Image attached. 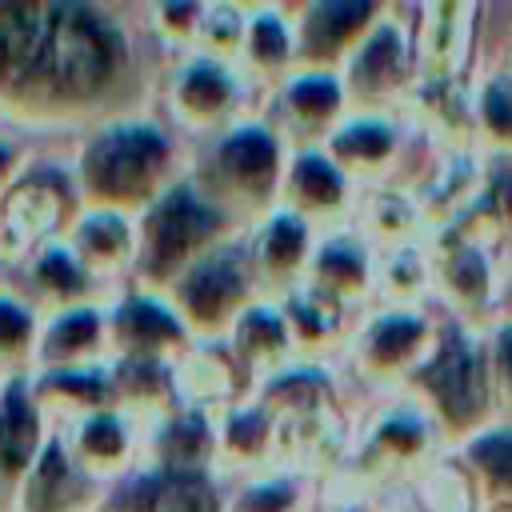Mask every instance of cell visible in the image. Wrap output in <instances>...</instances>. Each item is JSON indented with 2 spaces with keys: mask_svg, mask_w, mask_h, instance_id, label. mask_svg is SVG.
<instances>
[{
  "mask_svg": "<svg viewBox=\"0 0 512 512\" xmlns=\"http://www.w3.org/2000/svg\"><path fill=\"white\" fill-rule=\"evenodd\" d=\"M120 36L88 8H4L0 84L32 92H92L112 76Z\"/></svg>",
  "mask_w": 512,
  "mask_h": 512,
  "instance_id": "1",
  "label": "cell"
},
{
  "mask_svg": "<svg viewBox=\"0 0 512 512\" xmlns=\"http://www.w3.org/2000/svg\"><path fill=\"white\" fill-rule=\"evenodd\" d=\"M164 160V140L144 128V124H128V128H116L108 132L92 156H88V176L100 192H136L140 180H148Z\"/></svg>",
  "mask_w": 512,
  "mask_h": 512,
  "instance_id": "2",
  "label": "cell"
},
{
  "mask_svg": "<svg viewBox=\"0 0 512 512\" xmlns=\"http://www.w3.org/2000/svg\"><path fill=\"white\" fill-rule=\"evenodd\" d=\"M204 232H212V212L200 208L184 188H176L152 216V260H176L184 248H192Z\"/></svg>",
  "mask_w": 512,
  "mask_h": 512,
  "instance_id": "3",
  "label": "cell"
},
{
  "mask_svg": "<svg viewBox=\"0 0 512 512\" xmlns=\"http://www.w3.org/2000/svg\"><path fill=\"white\" fill-rule=\"evenodd\" d=\"M128 512H212V488L200 476H148L124 492Z\"/></svg>",
  "mask_w": 512,
  "mask_h": 512,
  "instance_id": "4",
  "label": "cell"
},
{
  "mask_svg": "<svg viewBox=\"0 0 512 512\" xmlns=\"http://www.w3.org/2000/svg\"><path fill=\"white\" fill-rule=\"evenodd\" d=\"M428 380H432L436 396L444 400V408L452 416L476 412V404H480V372H476V356H472V348L464 340H448V348L432 364Z\"/></svg>",
  "mask_w": 512,
  "mask_h": 512,
  "instance_id": "5",
  "label": "cell"
},
{
  "mask_svg": "<svg viewBox=\"0 0 512 512\" xmlns=\"http://www.w3.org/2000/svg\"><path fill=\"white\" fill-rule=\"evenodd\" d=\"M36 444V420L28 412V400H24V388H8L4 396V412H0V464L4 468H20L28 460Z\"/></svg>",
  "mask_w": 512,
  "mask_h": 512,
  "instance_id": "6",
  "label": "cell"
},
{
  "mask_svg": "<svg viewBox=\"0 0 512 512\" xmlns=\"http://www.w3.org/2000/svg\"><path fill=\"white\" fill-rule=\"evenodd\" d=\"M236 288H240V280H236L232 260H212L188 280V300H192V308L200 316H212L236 296Z\"/></svg>",
  "mask_w": 512,
  "mask_h": 512,
  "instance_id": "7",
  "label": "cell"
},
{
  "mask_svg": "<svg viewBox=\"0 0 512 512\" xmlns=\"http://www.w3.org/2000/svg\"><path fill=\"white\" fill-rule=\"evenodd\" d=\"M272 156H276V148L264 132H240L224 144V160L240 176H264L272 168Z\"/></svg>",
  "mask_w": 512,
  "mask_h": 512,
  "instance_id": "8",
  "label": "cell"
},
{
  "mask_svg": "<svg viewBox=\"0 0 512 512\" xmlns=\"http://www.w3.org/2000/svg\"><path fill=\"white\" fill-rule=\"evenodd\" d=\"M368 4H352V8H336V4H328V8H316V16H312V40L316 44H324V40H340L352 24H360V20H368Z\"/></svg>",
  "mask_w": 512,
  "mask_h": 512,
  "instance_id": "9",
  "label": "cell"
},
{
  "mask_svg": "<svg viewBox=\"0 0 512 512\" xmlns=\"http://www.w3.org/2000/svg\"><path fill=\"white\" fill-rule=\"evenodd\" d=\"M124 332L140 336V340H152V336H176V324L168 312H160L156 304H128L124 308Z\"/></svg>",
  "mask_w": 512,
  "mask_h": 512,
  "instance_id": "10",
  "label": "cell"
},
{
  "mask_svg": "<svg viewBox=\"0 0 512 512\" xmlns=\"http://www.w3.org/2000/svg\"><path fill=\"white\" fill-rule=\"evenodd\" d=\"M396 60H400L396 36H392V32H380V36L364 48V56H360V80H380V76H388Z\"/></svg>",
  "mask_w": 512,
  "mask_h": 512,
  "instance_id": "11",
  "label": "cell"
},
{
  "mask_svg": "<svg viewBox=\"0 0 512 512\" xmlns=\"http://www.w3.org/2000/svg\"><path fill=\"white\" fill-rule=\"evenodd\" d=\"M296 184H300L308 196H316V200H332L336 188H340L336 172H332L320 156H304V160H300V168H296Z\"/></svg>",
  "mask_w": 512,
  "mask_h": 512,
  "instance_id": "12",
  "label": "cell"
},
{
  "mask_svg": "<svg viewBox=\"0 0 512 512\" xmlns=\"http://www.w3.org/2000/svg\"><path fill=\"white\" fill-rule=\"evenodd\" d=\"M476 460L504 484H512V436H492L476 444Z\"/></svg>",
  "mask_w": 512,
  "mask_h": 512,
  "instance_id": "13",
  "label": "cell"
},
{
  "mask_svg": "<svg viewBox=\"0 0 512 512\" xmlns=\"http://www.w3.org/2000/svg\"><path fill=\"white\" fill-rule=\"evenodd\" d=\"M184 92H188V100H196V104H220L224 92H228V84H224V76H220L216 68L204 64V68H196V72L188 76Z\"/></svg>",
  "mask_w": 512,
  "mask_h": 512,
  "instance_id": "14",
  "label": "cell"
},
{
  "mask_svg": "<svg viewBox=\"0 0 512 512\" xmlns=\"http://www.w3.org/2000/svg\"><path fill=\"white\" fill-rule=\"evenodd\" d=\"M92 332H96V316H92V312H76V316H64V320H60V328L52 332V348L68 352V348L84 344Z\"/></svg>",
  "mask_w": 512,
  "mask_h": 512,
  "instance_id": "15",
  "label": "cell"
},
{
  "mask_svg": "<svg viewBox=\"0 0 512 512\" xmlns=\"http://www.w3.org/2000/svg\"><path fill=\"white\" fill-rule=\"evenodd\" d=\"M300 244H304V228H300L296 220H276V224H272V232H268V252H272L276 260H292Z\"/></svg>",
  "mask_w": 512,
  "mask_h": 512,
  "instance_id": "16",
  "label": "cell"
},
{
  "mask_svg": "<svg viewBox=\"0 0 512 512\" xmlns=\"http://www.w3.org/2000/svg\"><path fill=\"white\" fill-rule=\"evenodd\" d=\"M296 104H300V108H312V112L332 108V104H336L332 80H304V84H296Z\"/></svg>",
  "mask_w": 512,
  "mask_h": 512,
  "instance_id": "17",
  "label": "cell"
},
{
  "mask_svg": "<svg viewBox=\"0 0 512 512\" xmlns=\"http://www.w3.org/2000/svg\"><path fill=\"white\" fill-rule=\"evenodd\" d=\"M416 336H420V328H416L412 320H388V324L376 332V348H380V352H400V348H408Z\"/></svg>",
  "mask_w": 512,
  "mask_h": 512,
  "instance_id": "18",
  "label": "cell"
},
{
  "mask_svg": "<svg viewBox=\"0 0 512 512\" xmlns=\"http://www.w3.org/2000/svg\"><path fill=\"white\" fill-rule=\"evenodd\" d=\"M40 276H44V280H52L60 292H72V288L80 284V272H76V268H72V264H68L60 252H52V256L40 264Z\"/></svg>",
  "mask_w": 512,
  "mask_h": 512,
  "instance_id": "19",
  "label": "cell"
},
{
  "mask_svg": "<svg viewBox=\"0 0 512 512\" xmlns=\"http://www.w3.org/2000/svg\"><path fill=\"white\" fill-rule=\"evenodd\" d=\"M84 440H88V448H96V452H116V444H120V432H116V424L108 420V416H100V420H92L88 428H84Z\"/></svg>",
  "mask_w": 512,
  "mask_h": 512,
  "instance_id": "20",
  "label": "cell"
},
{
  "mask_svg": "<svg viewBox=\"0 0 512 512\" xmlns=\"http://www.w3.org/2000/svg\"><path fill=\"white\" fill-rule=\"evenodd\" d=\"M340 148H356V152H384L388 148V136L372 124V128H364L360 124V132H348L344 140H340Z\"/></svg>",
  "mask_w": 512,
  "mask_h": 512,
  "instance_id": "21",
  "label": "cell"
},
{
  "mask_svg": "<svg viewBox=\"0 0 512 512\" xmlns=\"http://www.w3.org/2000/svg\"><path fill=\"white\" fill-rule=\"evenodd\" d=\"M24 332H28V316H24L16 304H4V300H0V340L12 344V340H20Z\"/></svg>",
  "mask_w": 512,
  "mask_h": 512,
  "instance_id": "22",
  "label": "cell"
},
{
  "mask_svg": "<svg viewBox=\"0 0 512 512\" xmlns=\"http://www.w3.org/2000/svg\"><path fill=\"white\" fill-rule=\"evenodd\" d=\"M488 116L496 128H508L512 132V92L508 88H492L488 92Z\"/></svg>",
  "mask_w": 512,
  "mask_h": 512,
  "instance_id": "23",
  "label": "cell"
},
{
  "mask_svg": "<svg viewBox=\"0 0 512 512\" xmlns=\"http://www.w3.org/2000/svg\"><path fill=\"white\" fill-rule=\"evenodd\" d=\"M256 48H260V56H276L284 48V32H280L276 20H260L256 24Z\"/></svg>",
  "mask_w": 512,
  "mask_h": 512,
  "instance_id": "24",
  "label": "cell"
},
{
  "mask_svg": "<svg viewBox=\"0 0 512 512\" xmlns=\"http://www.w3.org/2000/svg\"><path fill=\"white\" fill-rule=\"evenodd\" d=\"M284 500H288V492H284V488H276V492H272V488H264L260 496H252V508H276V504H284Z\"/></svg>",
  "mask_w": 512,
  "mask_h": 512,
  "instance_id": "25",
  "label": "cell"
},
{
  "mask_svg": "<svg viewBox=\"0 0 512 512\" xmlns=\"http://www.w3.org/2000/svg\"><path fill=\"white\" fill-rule=\"evenodd\" d=\"M500 360H504L508 380H512V332H504V340H500Z\"/></svg>",
  "mask_w": 512,
  "mask_h": 512,
  "instance_id": "26",
  "label": "cell"
},
{
  "mask_svg": "<svg viewBox=\"0 0 512 512\" xmlns=\"http://www.w3.org/2000/svg\"><path fill=\"white\" fill-rule=\"evenodd\" d=\"M0 164H4V152H0Z\"/></svg>",
  "mask_w": 512,
  "mask_h": 512,
  "instance_id": "27",
  "label": "cell"
}]
</instances>
